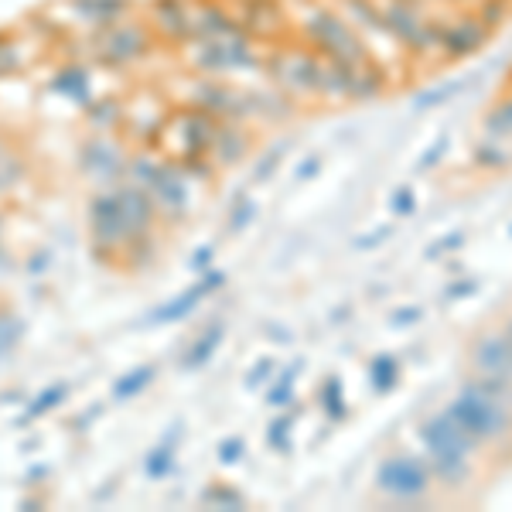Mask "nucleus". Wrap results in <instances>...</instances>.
Instances as JSON below:
<instances>
[{"label": "nucleus", "mask_w": 512, "mask_h": 512, "mask_svg": "<svg viewBox=\"0 0 512 512\" xmlns=\"http://www.w3.org/2000/svg\"><path fill=\"white\" fill-rule=\"evenodd\" d=\"M499 393H502V379H482V383H472L461 390V396L451 403L448 414L458 420L468 434H475L478 441L499 437L509 431V410Z\"/></svg>", "instance_id": "f257e3e1"}, {"label": "nucleus", "mask_w": 512, "mask_h": 512, "mask_svg": "<svg viewBox=\"0 0 512 512\" xmlns=\"http://www.w3.org/2000/svg\"><path fill=\"white\" fill-rule=\"evenodd\" d=\"M424 444H427V451H431L434 472L441 475L444 482L458 485L461 478H468L465 458L475 451L478 437L468 434L451 414H441V417L427 420V424H424Z\"/></svg>", "instance_id": "f03ea898"}, {"label": "nucleus", "mask_w": 512, "mask_h": 512, "mask_svg": "<svg viewBox=\"0 0 512 512\" xmlns=\"http://www.w3.org/2000/svg\"><path fill=\"white\" fill-rule=\"evenodd\" d=\"M472 366H475L478 376L509 383V379H512V338L482 335L472 345Z\"/></svg>", "instance_id": "7ed1b4c3"}, {"label": "nucleus", "mask_w": 512, "mask_h": 512, "mask_svg": "<svg viewBox=\"0 0 512 512\" xmlns=\"http://www.w3.org/2000/svg\"><path fill=\"white\" fill-rule=\"evenodd\" d=\"M379 485L393 495H420L427 489V468L417 458L400 454V458H390L379 468Z\"/></svg>", "instance_id": "20e7f679"}, {"label": "nucleus", "mask_w": 512, "mask_h": 512, "mask_svg": "<svg viewBox=\"0 0 512 512\" xmlns=\"http://www.w3.org/2000/svg\"><path fill=\"white\" fill-rule=\"evenodd\" d=\"M485 123H489L492 134H512V99H506L499 110L489 113V120Z\"/></svg>", "instance_id": "39448f33"}, {"label": "nucleus", "mask_w": 512, "mask_h": 512, "mask_svg": "<svg viewBox=\"0 0 512 512\" xmlns=\"http://www.w3.org/2000/svg\"><path fill=\"white\" fill-rule=\"evenodd\" d=\"M478 164H495V168H499V164H506V158H502V151H495V147H482V151H478Z\"/></svg>", "instance_id": "423d86ee"}, {"label": "nucleus", "mask_w": 512, "mask_h": 512, "mask_svg": "<svg viewBox=\"0 0 512 512\" xmlns=\"http://www.w3.org/2000/svg\"><path fill=\"white\" fill-rule=\"evenodd\" d=\"M414 209V195H410V188H403L400 195H396V212H410Z\"/></svg>", "instance_id": "0eeeda50"}, {"label": "nucleus", "mask_w": 512, "mask_h": 512, "mask_svg": "<svg viewBox=\"0 0 512 512\" xmlns=\"http://www.w3.org/2000/svg\"><path fill=\"white\" fill-rule=\"evenodd\" d=\"M461 294H472V284H458V287H451V297H461Z\"/></svg>", "instance_id": "6e6552de"}, {"label": "nucleus", "mask_w": 512, "mask_h": 512, "mask_svg": "<svg viewBox=\"0 0 512 512\" xmlns=\"http://www.w3.org/2000/svg\"><path fill=\"white\" fill-rule=\"evenodd\" d=\"M509 338H512V325H509Z\"/></svg>", "instance_id": "1a4fd4ad"}]
</instances>
